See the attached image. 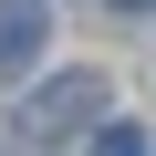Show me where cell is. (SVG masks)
<instances>
[{"label":"cell","mask_w":156,"mask_h":156,"mask_svg":"<svg viewBox=\"0 0 156 156\" xmlns=\"http://www.w3.org/2000/svg\"><path fill=\"white\" fill-rule=\"evenodd\" d=\"M125 11H135V0H125Z\"/></svg>","instance_id":"cell-4"},{"label":"cell","mask_w":156,"mask_h":156,"mask_svg":"<svg viewBox=\"0 0 156 156\" xmlns=\"http://www.w3.org/2000/svg\"><path fill=\"white\" fill-rule=\"evenodd\" d=\"M104 115H115V83H104V73H42L11 125H21L31 146H62V135H83V125H104Z\"/></svg>","instance_id":"cell-1"},{"label":"cell","mask_w":156,"mask_h":156,"mask_svg":"<svg viewBox=\"0 0 156 156\" xmlns=\"http://www.w3.org/2000/svg\"><path fill=\"white\" fill-rule=\"evenodd\" d=\"M94 156H146V135H135V125H104V146H94Z\"/></svg>","instance_id":"cell-3"},{"label":"cell","mask_w":156,"mask_h":156,"mask_svg":"<svg viewBox=\"0 0 156 156\" xmlns=\"http://www.w3.org/2000/svg\"><path fill=\"white\" fill-rule=\"evenodd\" d=\"M42 42H52V11L42 0H0V73H31Z\"/></svg>","instance_id":"cell-2"}]
</instances>
